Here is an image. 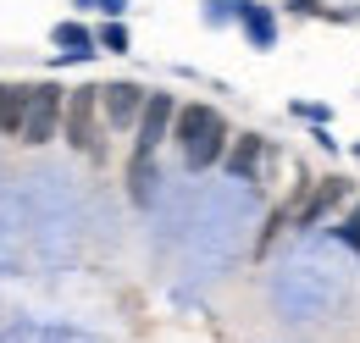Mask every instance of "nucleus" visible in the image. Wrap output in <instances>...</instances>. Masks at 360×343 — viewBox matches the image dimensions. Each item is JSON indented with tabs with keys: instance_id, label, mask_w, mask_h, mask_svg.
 Returning <instances> with one entry per match:
<instances>
[{
	"instance_id": "f257e3e1",
	"label": "nucleus",
	"mask_w": 360,
	"mask_h": 343,
	"mask_svg": "<svg viewBox=\"0 0 360 343\" xmlns=\"http://www.w3.org/2000/svg\"><path fill=\"white\" fill-rule=\"evenodd\" d=\"M172 138H178L183 167H188V172L217 167V161L227 155V144H233L227 117L217 111V105H205V100H194V105H183V111H178V128H172Z\"/></svg>"
},
{
	"instance_id": "f03ea898",
	"label": "nucleus",
	"mask_w": 360,
	"mask_h": 343,
	"mask_svg": "<svg viewBox=\"0 0 360 343\" xmlns=\"http://www.w3.org/2000/svg\"><path fill=\"white\" fill-rule=\"evenodd\" d=\"M61 138L78 155H105V111H100V89H67V117H61Z\"/></svg>"
},
{
	"instance_id": "7ed1b4c3",
	"label": "nucleus",
	"mask_w": 360,
	"mask_h": 343,
	"mask_svg": "<svg viewBox=\"0 0 360 343\" xmlns=\"http://www.w3.org/2000/svg\"><path fill=\"white\" fill-rule=\"evenodd\" d=\"M61 117H67V89L61 84H34V94H28V117H22V144L28 150H39V144H50L56 133H61Z\"/></svg>"
},
{
	"instance_id": "20e7f679",
	"label": "nucleus",
	"mask_w": 360,
	"mask_h": 343,
	"mask_svg": "<svg viewBox=\"0 0 360 343\" xmlns=\"http://www.w3.org/2000/svg\"><path fill=\"white\" fill-rule=\"evenodd\" d=\"M349 194H355V188H349V177H321V183H300V200L288 205V221H294V227H321V221L338 211V205H344Z\"/></svg>"
},
{
	"instance_id": "39448f33",
	"label": "nucleus",
	"mask_w": 360,
	"mask_h": 343,
	"mask_svg": "<svg viewBox=\"0 0 360 343\" xmlns=\"http://www.w3.org/2000/svg\"><path fill=\"white\" fill-rule=\"evenodd\" d=\"M178 111H183V105L167 94V89H150V105H144V117H139V128H134V150H139V155H155L161 138H172Z\"/></svg>"
},
{
	"instance_id": "423d86ee",
	"label": "nucleus",
	"mask_w": 360,
	"mask_h": 343,
	"mask_svg": "<svg viewBox=\"0 0 360 343\" xmlns=\"http://www.w3.org/2000/svg\"><path fill=\"white\" fill-rule=\"evenodd\" d=\"M144 105H150V89H139V84H105L100 89V111H105V128L111 133H134Z\"/></svg>"
},
{
	"instance_id": "0eeeda50",
	"label": "nucleus",
	"mask_w": 360,
	"mask_h": 343,
	"mask_svg": "<svg viewBox=\"0 0 360 343\" xmlns=\"http://www.w3.org/2000/svg\"><path fill=\"white\" fill-rule=\"evenodd\" d=\"M261 161H266V138L261 133H233V144H227L222 167L233 183H255L261 177Z\"/></svg>"
},
{
	"instance_id": "6e6552de",
	"label": "nucleus",
	"mask_w": 360,
	"mask_h": 343,
	"mask_svg": "<svg viewBox=\"0 0 360 343\" xmlns=\"http://www.w3.org/2000/svg\"><path fill=\"white\" fill-rule=\"evenodd\" d=\"M50 39H56V61H61V67H72V61H94V56H100V39H94L84 22H56Z\"/></svg>"
},
{
	"instance_id": "1a4fd4ad",
	"label": "nucleus",
	"mask_w": 360,
	"mask_h": 343,
	"mask_svg": "<svg viewBox=\"0 0 360 343\" xmlns=\"http://www.w3.org/2000/svg\"><path fill=\"white\" fill-rule=\"evenodd\" d=\"M155 194H161V172H155V155H139L134 150V161H128V200L134 205H155Z\"/></svg>"
},
{
	"instance_id": "9d476101",
	"label": "nucleus",
	"mask_w": 360,
	"mask_h": 343,
	"mask_svg": "<svg viewBox=\"0 0 360 343\" xmlns=\"http://www.w3.org/2000/svg\"><path fill=\"white\" fill-rule=\"evenodd\" d=\"M238 28H244V39L255 44V50L277 44V17H271V6H261V0H250V11L238 17Z\"/></svg>"
},
{
	"instance_id": "9b49d317",
	"label": "nucleus",
	"mask_w": 360,
	"mask_h": 343,
	"mask_svg": "<svg viewBox=\"0 0 360 343\" xmlns=\"http://www.w3.org/2000/svg\"><path fill=\"white\" fill-rule=\"evenodd\" d=\"M28 84H0V138L6 133H22V117H28Z\"/></svg>"
},
{
	"instance_id": "f8f14e48",
	"label": "nucleus",
	"mask_w": 360,
	"mask_h": 343,
	"mask_svg": "<svg viewBox=\"0 0 360 343\" xmlns=\"http://www.w3.org/2000/svg\"><path fill=\"white\" fill-rule=\"evenodd\" d=\"M250 11V0H205V22L211 28H227V22H238Z\"/></svg>"
},
{
	"instance_id": "ddd939ff",
	"label": "nucleus",
	"mask_w": 360,
	"mask_h": 343,
	"mask_svg": "<svg viewBox=\"0 0 360 343\" xmlns=\"http://www.w3.org/2000/svg\"><path fill=\"white\" fill-rule=\"evenodd\" d=\"M94 39H100V50H105V56H128V28H122V22H100V28H94Z\"/></svg>"
},
{
	"instance_id": "4468645a",
	"label": "nucleus",
	"mask_w": 360,
	"mask_h": 343,
	"mask_svg": "<svg viewBox=\"0 0 360 343\" xmlns=\"http://www.w3.org/2000/svg\"><path fill=\"white\" fill-rule=\"evenodd\" d=\"M333 238H338V244H349V250H360V200H355V211L338 221V233H333Z\"/></svg>"
},
{
	"instance_id": "2eb2a0df",
	"label": "nucleus",
	"mask_w": 360,
	"mask_h": 343,
	"mask_svg": "<svg viewBox=\"0 0 360 343\" xmlns=\"http://www.w3.org/2000/svg\"><path fill=\"white\" fill-rule=\"evenodd\" d=\"M288 111H294V117H305V122H316V128H327V122H333V105H311V100H294Z\"/></svg>"
},
{
	"instance_id": "dca6fc26",
	"label": "nucleus",
	"mask_w": 360,
	"mask_h": 343,
	"mask_svg": "<svg viewBox=\"0 0 360 343\" xmlns=\"http://www.w3.org/2000/svg\"><path fill=\"white\" fill-rule=\"evenodd\" d=\"M45 332H34V327H17V332H0V343H39Z\"/></svg>"
},
{
	"instance_id": "f3484780",
	"label": "nucleus",
	"mask_w": 360,
	"mask_h": 343,
	"mask_svg": "<svg viewBox=\"0 0 360 343\" xmlns=\"http://www.w3.org/2000/svg\"><path fill=\"white\" fill-rule=\"evenodd\" d=\"M100 11H105V22H122V11H128V0H100Z\"/></svg>"
},
{
	"instance_id": "a211bd4d",
	"label": "nucleus",
	"mask_w": 360,
	"mask_h": 343,
	"mask_svg": "<svg viewBox=\"0 0 360 343\" xmlns=\"http://www.w3.org/2000/svg\"><path fill=\"white\" fill-rule=\"evenodd\" d=\"M288 11H305V17H311V11H321V6H316V0H288Z\"/></svg>"
},
{
	"instance_id": "6ab92c4d",
	"label": "nucleus",
	"mask_w": 360,
	"mask_h": 343,
	"mask_svg": "<svg viewBox=\"0 0 360 343\" xmlns=\"http://www.w3.org/2000/svg\"><path fill=\"white\" fill-rule=\"evenodd\" d=\"M39 343H67V338H56V332H45V338H39Z\"/></svg>"
},
{
	"instance_id": "aec40b11",
	"label": "nucleus",
	"mask_w": 360,
	"mask_h": 343,
	"mask_svg": "<svg viewBox=\"0 0 360 343\" xmlns=\"http://www.w3.org/2000/svg\"><path fill=\"white\" fill-rule=\"evenodd\" d=\"M72 6H94V11H100V0H72Z\"/></svg>"
},
{
	"instance_id": "412c9836",
	"label": "nucleus",
	"mask_w": 360,
	"mask_h": 343,
	"mask_svg": "<svg viewBox=\"0 0 360 343\" xmlns=\"http://www.w3.org/2000/svg\"><path fill=\"white\" fill-rule=\"evenodd\" d=\"M355 155H360V144H355Z\"/></svg>"
}]
</instances>
